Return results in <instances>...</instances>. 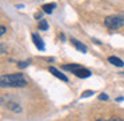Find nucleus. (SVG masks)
Instances as JSON below:
<instances>
[{
  "instance_id": "dca6fc26",
  "label": "nucleus",
  "mask_w": 124,
  "mask_h": 121,
  "mask_svg": "<svg viewBox=\"0 0 124 121\" xmlns=\"http://www.w3.org/2000/svg\"><path fill=\"white\" fill-rule=\"evenodd\" d=\"M116 101H119V102L123 101V97H117V99H116Z\"/></svg>"
},
{
  "instance_id": "6e6552de",
  "label": "nucleus",
  "mask_w": 124,
  "mask_h": 121,
  "mask_svg": "<svg viewBox=\"0 0 124 121\" xmlns=\"http://www.w3.org/2000/svg\"><path fill=\"white\" fill-rule=\"evenodd\" d=\"M56 8V3H49V4H44L43 7H41V9H43V12H46V14H52V11Z\"/></svg>"
},
{
  "instance_id": "9b49d317",
  "label": "nucleus",
  "mask_w": 124,
  "mask_h": 121,
  "mask_svg": "<svg viewBox=\"0 0 124 121\" xmlns=\"http://www.w3.org/2000/svg\"><path fill=\"white\" fill-rule=\"evenodd\" d=\"M30 64H31V60H23V61L17 63V67H19L20 69H24V68H27Z\"/></svg>"
},
{
  "instance_id": "f03ea898",
  "label": "nucleus",
  "mask_w": 124,
  "mask_h": 121,
  "mask_svg": "<svg viewBox=\"0 0 124 121\" xmlns=\"http://www.w3.org/2000/svg\"><path fill=\"white\" fill-rule=\"evenodd\" d=\"M104 25L109 31H116L124 27V15H109L104 19Z\"/></svg>"
},
{
  "instance_id": "9d476101",
  "label": "nucleus",
  "mask_w": 124,
  "mask_h": 121,
  "mask_svg": "<svg viewBox=\"0 0 124 121\" xmlns=\"http://www.w3.org/2000/svg\"><path fill=\"white\" fill-rule=\"evenodd\" d=\"M7 107L9 108L11 110H14V112H22V108L19 107V104H16V102H8V105Z\"/></svg>"
},
{
  "instance_id": "20e7f679",
  "label": "nucleus",
  "mask_w": 124,
  "mask_h": 121,
  "mask_svg": "<svg viewBox=\"0 0 124 121\" xmlns=\"http://www.w3.org/2000/svg\"><path fill=\"white\" fill-rule=\"evenodd\" d=\"M32 40H33L35 47L39 49V51H44V49H46V44H44L43 39H41L38 33H32Z\"/></svg>"
},
{
  "instance_id": "f257e3e1",
  "label": "nucleus",
  "mask_w": 124,
  "mask_h": 121,
  "mask_svg": "<svg viewBox=\"0 0 124 121\" xmlns=\"http://www.w3.org/2000/svg\"><path fill=\"white\" fill-rule=\"evenodd\" d=\"M0 84L3 88H23L27 85V78L23 73H9L0 77Z\"/></svg>"
},
{
  "instance_id": "f8f14e48",
  "label": "nucleus",
  "mask_w": 124,
  "mask_h": 121,
  "mask_svg": "<svg viewBox=\"0 0 124 121\" xmlns=\"http://www.w3.org/2000/svg\"><path fill=\"white\" fill-rule=\"evenodd\" d=\"M91 94H93V91H85V92L81 93V97H88V96H91Z\"/></svg>"
},
{
  "instance_id": "ddd939ff",
  "label": "nucleus",
  "mask_w": 124,
  "mask_h": 121,
  "mask_svg": "<svg viewBox=\"0 0 124 121\" xmlns=\"http://www.w3.org/2000/svg\"><path fill=\"white\" fill-rule=\"evenodd\" d=\"M96 121H123V120L119 118V117H113V118H109V120H101V118H99V120H96Z\"/></svg>"
},
{
  "instance_id": "4468645a",
  "label": "nucleus",
  "mask_w": 124,
  "mask_h": 121,
  "mask_svg": "<svg viewBox=\"0 0 124 121\" xmlns=\"http://www.w3.org/2000/svg\"><path fill=\"white\" fill-rule=\"evenodd\" d=\"M99 100H104V101H107V100H108V96H107L105 93H101V94L99 96Z\"/></svg>"
},
{
  "instance_id": "7ed1b4c3",
  "label": "nucleus",
  "mask_w": 124,
  "mask_h": 121,
  "mask_svg": "<svg viewBox=\"0 0 124 121\" xmlns=\"http://www.w3.org/2000/svg\"><path fill=\"white\" fill-rule=\"evenodd\" d=\"M62 68L64 71H71V73H73L75 76H78V77H80V78H87V77L91 76V71L84 68V67H81L80 64H65V65H63Z\"/></svg>"
},
{
  "instance_id": "39448f33",
  "label": "nucleus",
  "mask_w": 124,
  "mask_h": 121,
  "mask_svg": "<svg viewBox=\"0 0 124 121\" xmlns=\"http://www.w3.org/2000/svg\"><path fill=\"white\" fill-rule=\"evenodd\" d=\"M48 71H49V73H52V75H54L55 77L60 78L62 81H65V83L68 81V77L64 75V73H62V72H60V71L57 69V68H55V67H49V68H48Z\"/></svg>"
},
{
  "instance_id": "0eeeda50",
  "label": "nucleus",
  "mask_w": 124,
  "mask_h": 121,
  "mask_svg": "<svg viewBox=\"0 0 124 121\" xmlns=\"http://www.w3.org/2000/svg\"><path fill=\"white\" fill-rule=\"evenodd\" d=\"M108 61H109L112 65L117 67V68L124 67V61L121 59H119V57H116V56H109V57H108Z\"/></svg>"
},
{
  "instance_id": "423d86ee",
  "label": "nucleus",
  "mask_w": 124,
  "mask_h": 121,
  "mask_svg": "<svg viewBox=\"0 0 124 121\" xmlns=\"http://www.w3.org/2000/svg\"><path fill=\"white\" fill-rule=\"evenodd\" d=\"M71 43L75 45V48L78 49V51H80L81 53H87L88 52V48H87V45L85 44H83V43H80L79 40H76V39H73V37H71Z\"/></svg>"
},
{
  "instance_id": "1a4fd4ad",
  "label": "nucleus",
  "mask_w": 124,
  "mask_h": 121,
  "mask_svg": "<svg viewBox=\"0 0 124 121\" xmlns=\"http://www.w3.org/2000/svg\"><path fill=\"white\" fill-rule=\"evenodd\" d=\"M38 28H39V31H47V29H48V21L44 20V19H41L40 21H39Z\"/></svg>"
},
{
  "instance_id": "2eb2a0df",
  "label": "nucleus",
  "mask_w": 124,
  "mask_h": 121,
  "mask_svg": "<svg viewBox=\"0 0 124 121\" xmlns=\"http://www.w3.org/2000/svg\"><path fill=\"white\" fill-rule=\"evenodd\" d=\"M6 31H7V28L4 27V25H1V27H0V35L3 36L4 33H6Z\"/></svg>"
}]
</instances>
